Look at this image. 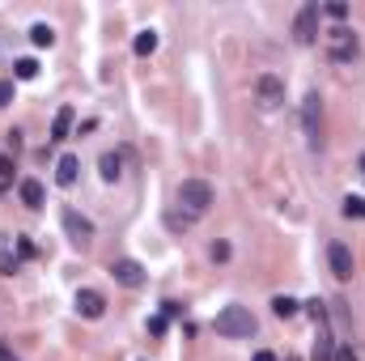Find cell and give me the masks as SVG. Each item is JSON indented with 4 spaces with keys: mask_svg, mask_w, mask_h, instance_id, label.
<instances>
[{
    "mask_svg": "<svg viewBox=\"0 0 365 361\" xmlns=\"http://www.w3.org/2000/svg\"><path fill=\"white\" fill-rule=\"evenodd\" d=\"M285 361H301V357H297V353H289V357H285Z\"/></svg>",
    "mask_w": 365,
    "mask_h": 361,
    "instance_id": "32",
    "label": "cell"
},
{
    "mask_svg": "<svg viewBox=\"0 0 365 361\" xmlns=\"http://www.w3.org/2000/svg\"><path fill=\"white\" fill-rule=\"evenodd\" d=\"M13 102V81H0V107H9Z\"/></svg>",
    "mask_w": 365,
    "mask_h": 361,
    "instance_id": "26",
    "label": "cell"
},
{
    "mask_svg": "<svg viewBox=\"0 0 365 361\" xmlns=\"http://www.w3.org/2000/svg\"><path fill=\"white\" fill-rule=\"evenodd\" d=\"M22 204H26V209H43V183L38 179H22Z\"/></svg>",
    "mask_w": 365,
    "mask_h": 361,
    "instance_id": "14",
    "label": "cell"
},
{
    "mask_svg": "<svg viewBox=\"0 0 365 361\" xmlns=\"http://www.w3.org/2000/svg\"><path fill=\"white\" fill-rule=\"evenodd\" d=\"M297 311H301V306H297L289 293H276V297H272V315H276V319H293Z\"/></svg>",
    "mask_w": 365,
    "mask_h": 361,
    "instance_id": "15",
    "label": "cell"
},
{
    "mask_svg": "<svg viewBox=\"0 0 365 361\" xmlns=\"http://www.w3.org/2000/svg\"><path fill=\"white\" fill-rule=\"evenodd\" d=\"M251 361H276V353H268V348H259V353H255Z\"/></svg>",
    "mask_w": 365,
    "mask_h": 361,
    "instance_id": "29",
    "label": "cell"
},
{
    "mask_svg": "<svg viewBox=\"0 0 365 361\" xmlns=\"http://www.w3.org/2000/svg\"><path fill=\"white\" fill-rule=\"evenodd\" d=\"M73 119H77V111H73V107H60L56 119H51V140H64V136L73 132Z\"/></svg>",
    "mask_w": 365,
    "mask_h": 361,
    "instance_id": "12",
    "label": "cell"
},
{
    "mask_svg": "<svg viewBox=\"0 0 365 361\" xmlns=\"http://www.w3.org/2000/svg\"><path fill=\"white\" fill-rule=\"evenodd\" d=\"M332 361H357V353H352V348H348V344H340V348H336V357H332Z\"/></svg>",
    "mask_w": 365,
    "mask_h": 361,
    "instance_id": "27",
    "label": "cell"
},
{
    "mask_svg": "<svg viewBox=\"0 0 365 361\" xmlns=\"http://www.w3.org/2000/svg\"><path fill=\"white\" fill-rule=\"evenodd\" d=\"M301 132H306L310 149H323V98H319V89H310L301 98Z\"/></svg>",
    "mask_w": 365,
    "mask_h": 361,
    "instance_id": "1",
    "label": "cell"
},
{
    "mask_svg": "<svg viewBox=\"0 0 365 361\" xmlns=\"http://www.w3.org/2000/svg\"><path fill=\"white\" fill-rule=\"evenodd\" d=\"M98 175L107 183H115L124 175V158H119V153H102V158H98Z\"/></svg>",
    "mask_w": 365,
    "mask_h": 361,
    "instance_id": "13",
    "label": "cell"
},
{
    "mask_svg": "<svg viewBox=\"0 0 365 361\" xmlns=\"http://www.w3.org/2000/svg\"><path fill=\"white\" fill-rule=\"evenodd\" d=\"M208 255H213L217 264H225L230 260V242H213V246H208Z\"/></svg>",
    "mask_w": 365,
    "mask_h": 361,
    "instance_id": "24",
    "label": "cell"
},
{
    "mask_svg": "<svg viewBox=\"0 0 365 361\" xmlns=\"http://www.w3.org/2000/svg\"><path fill=\"white\" fill-rule=\"evenodd\" d=\"M13 77L17 81H34L38 77V60H30V56L26 60H13Z\"/></svg>",
    "mask_w": 365,
    "mask_h": 361,
    "instance_id": "19",
    "label": "cell"
},
{
    "mask_svg": "<svg viewBox=\"0 0 365 361\" xmlns=\"http://www.w3.org/2000/svg\"><path fill=\"white\" fill-rule=\"evenodd\" d=\"M217 336H225V340L255 336V315L246 311V306H225V311L217 315Z\"/></svg>",
    "mask_w": 365,
    "mask_h": 361,
    "instance_id": "2",
    "label": "cell"
},
{
    "mask_svg": "<svg viewBox=\"0 0 365 361\" xmlns=\"http://www.w3.org/2000/svg\"><path fill=\"white\" fill-rule=\"evenodd\" d=\"M327 264H332L336 281H352V251H348L344 242H332V246H327Z\"/></svg>",
    "mask_w": 365,
    "mask_h": 361,
    "instance_id": "8",
    "label": "cell"
},
{
    "mask_svg": "<svg viewBox=\"0 0 365 361\" xmlns=\"http://www.w3.org/2000/svg\"><path fill=\"white\" fill-rule=\"evenodd\" d=\"M0 361H17V357H13V353H9L5 344H0Z\"/></svg>",
    "mask_w": 365,
    "mask_h": 361,
    "instance_id": "30",
    "label": "cell"
},
{
    "mask_svg": "<svg viewBox=\"0 0 365 361\" xmlns=\"http://www.w3.org/2000/svg\"><path fill=\"white\" fill-rule=\"evenodd\" d=\"M179 311H183V306H179V302H162V315H166V319H174Z\"/></svg>",
    "mask_w": 365,
    "mask_h": 361,
    "instance_id": "28",
    "label": "cell"
},
{
    "mask_svg": "<svg viewBox=\"0 0 365 361\" xmlns=\"http://www.w3.org/2000/svg\"><path fill=\"white\" fill-rule=\"evenodd\" d=\"M348 221H365V196H344V209H340Z\"/></svg>",
    "mask_w": 365,
    "mask_h": 361,
    "instance_id": "16",
    "label": "cell"
},
{
    "mask_svg": "<svg viewBox=\"0 0 365 361\" xmlns=\"http://www.w3.org/2000/svg\"><path fill=\"white\" fill-rule=\"evenodd\" d=\"M111 277H115L124 289H140V285H144V268H140L136 260H115V264H111Z\"/></svg>",
    "mask_w": 365,
    "mask_h": 361,
    "instance_id": "9",
    "label": "cell"
},
{
    "mask_svg": "<svg viewBox=\"0 0 365 361\" xmlns=\"http://www.w3.org/2000/svg\"><path fill=\"white\" fill-rule=\"evenodd\" d=\"M255 98H259V107H264V111H276L281 102H285V81L276 73H264V77L255 81Z\"/></svg>",
    "mask_w": 365,
    "mask_h": 361,
    "instance_id": "6",
    "label": "cell"
},
{
    "mask_svg": "<svg viewBox=\"0 0 365 361\" xmlns=\"http://www.w3.org/2000/svg\"><path fill=\"white\" fill-rule=\"evenodd\" d=\"M13 272H17V260L9 251H0V277H13Z\"/></svg>",
    "mask_w": 365,
    "mask_h": 361,
    "instance_id": "23",
    "label": "cell"
},
{
    "mask_svg": "<svg viewBox=\"0 0 365 361\" xmlns=\"http://www.w3.org/2000/svg\"><path fill=\"white\" fill-rule=\"evenodd\" d=\"M102 311H107V297L98 289H77V315L81 319H102Z\"/></svg>",
    "mask_w": 365,
    "mask_h": 361,
    "instance_id": "10",
    "label": "cell"
},
{
    "mask_svg": "<svg viewBox=\"0 0 365 361\" xmlns=\"http://www.w3.org/2000/svg\"><path fill=\"white\" fill-rule=\"evenodd\" d=\"M166 226H170V230H191V226H195V217H191V213H183V209H170V213H166Z\"/></svg>",
    "mask_w": 365,
    "mask_h": 361,
    "instance_id": "20",
    "label": "cell"
},
{
    "mask_svg": "<svg viewBox=\"0 0 365 361\" xmlns=\"http://www.w3.org/2000/svg\"><path fill=\"white\" fill-rule=\"evenodd\" d=\"M357 166H361V175H365V153H361V162H357Z\"/></svg>",
    "mask_w": 365,
    "mask_h": 361,
    "instance_id": "31",
    "label": "cell"
},
{
    "mask_svg": "<svg viewBox=\"0 0 365 361\" xmlns=\"http://www.w3.org/2000/svg\"><path fill=\"white\" fill-rule=\"evenodd\" d=\"M60 221H64V230H68V242H73V246H89V238H94L89 217H81L77 209H64V213H60Z\"/></svg>",
    "mask_w": 365,
    "mask_h": 361,
    "instance_id": "7",
    "label": "cell"
},
{
    "mask_svg": "<svg viewBox=\"0 0 365 361\" xmlns=\"http://www.w3.org/2000/svg\"><path fill=\"white\" fill-rule=\"evenodd\" d=\"M293 38H297L301 47L319 43V5H301V9H297V17H293Z\"/></svg>",
    "mask_w": 365,
    "mask_h": 361,
    "instance_id": "5",
    "label": "cell"
},
{
    "mask_svg": "<svg viewBox=\"0 0 365 361\" xmlns=\"http://www.w3.org/2000/svg\"><path fill=\"white\" fill-rule=\"evenodd\" d=\"M13 187V158H0V191Z\"/></svg>",
    "mask_w": 365,
    "mask_h": 361,
    "instance_id": "21",
    "label": "cell"
},
{
    "mask_svg": "<svg viewBox=\"0 0 365 361\" xmlns=\"http://www.w3.org/2000/svg\"><path fill=\"white\" fill-rule=\"evenodd\" d=\"M323 13H327L332 22H344V17H348V5H344V0H332V5H327Z\"/></svg>",
    "mask_w": 365,
    "mask_h": 361,
    "instance_id": "22",
    "label": "cell"
},
{
    "mask_svg": "<svg viewBox=\"0 0 365 361\" xmlns=\"http://www.w3.org/2000/svg\"><path fill=\"white\" fill-rule=\"evenodd\" d=\"M132 51H136V56H153V51H158V34H153V30H140L136 43H132Z\"/></svg>",
    "mask_w": 365,
    "mask_h": 361,
    "instance_id": "18",
    "label": "cell"
},
{
    "mask_svg": "<svg viewBox=\"0 0 365 361\" xmlns=\"http://www.w3.org/2000/svg\"><path fill=\"white\" fill-rule=\"evenodd\" d=\"M30 43H34V47H51V43H56V30H51L47 22H34V26H30Z\"/></svg>",
    "mask_w": 365,
    "mask_h": 361,
    "instance_id": "17",
    "label": "cell"
},
{
    "mask_svg": "<svg viewBox=\"0 0 365 361\" xmlns=\"http://www.w3.org/2000/svg\"><path fill=\"white\" fill-rule=\"evenodd\" d=\"M77 170H81V162L73 158V153H64V158L56 162V183H60V187H73V183H77Z\"/></svg>",
    "mask_w": 365,
    "mask_h": 361,
    "instance_id": "11",
    "label": "cell"
},
{
    "mask_svg": "<svg viewBox=\"0 0 365 361\" xmlns=\"http://www.w3.org/2000/svg\"><path fill=\"white\" fill-rule=\"evenodd\" d=\"M179 204H183V213L200 217V213H208V204H213V187L204 179H183L179 183Z\"/></svg>",
    "mask_w": 365,
    "mask_h": 361,
    "instance_id": "3",
    "label": "cell"
},
{
    "mask_svg": "<svg viewBox=\"0 0 365 361\" xmlns=\"http://www.w3.org/2000/svg\"><path fill=\"white\" fill-rule=\"evenodd\" d=\"M327 56H332L336 64H352V60L361 56V43H357V34H352L348 26L327 30Z\"/></svg>",
    "mask_w": 365,
    "mask_h": 361,
    "instance_id": "4",
    "label": "cell"
},
{
    "mask_svg": "<svg viewBox=\"0 0 365 361\" xmlns=\"http://www.w3.org/2000/svg\"><path fill=\"white\" fill-rule=\"evenodd\" d=\"M166 327H170L166 315H153V319H149V332H153V336H166Z\"/></svg>",
    "mask_w": 365,
    "mask_h": 361,
    "instance_id": "25",
    "label": "cell"
}]
</instances>
